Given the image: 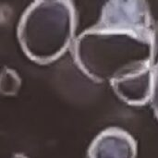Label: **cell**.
Here are the masks:
<instances>
[{
	"label": "cell",
	"instance_id": "1",
	"mask_svg": "<svg viewBox=\"0 0 158 158\" xmlns=\"http://www.w3.org/2000/svg\"><path fill=\"white\" fill-rule=\"evenodd\" d=\"M155 26L145 1H109L99 21L75 41L73 55L91 79L110 84L153 72Z\"/></svg>",
	"mask_w": 158,
	"mask_h": 158
},
{
	"label": "cell",
	"instance_id": "2",
	"mask_svg": "<svg viewBox=\"0 0 158 158\" xmlns=\"http://www.w3.org/2000/svg\"><path fill=\"white\" fill-rule=\"evenodd\" d=\"M75 29V11L70 2L39 1L23 14L19 40L29 57L39 63L56 60L69 46Z\"/></svg>",
	"mask_w": 158,
	"mask_h": 158
},
{
	"label": "cell",
	"instance_id": "3",
	"mask_svg": "<svg viewBox=\"0 0 158 158\" xmlns=\"http://www.w3.org/2000/svg\"><path fill=\"white\" fill-rule=\"evenodd\" d=\"M137 143L126 131L112 127L102 131L92 143L89 158H136Z\"/></svg>",
	"mask_w": 158,
	"mask_h": 158
},
{
	"label": "cell",
	"instance_id": "4",
	"mask_svg": "<svg viewBox=\"0 0 158 158\" xmlns=\"http://www.w3.org/2000/svg\"><path fill=\"white\" fill-rule=\"evenodd\" d=\"M151 106L154 109L155 115L158 119V60L153 68L152 78V92L150 97Z\"/></svg>",
	"mask_w": 158,
	"mask_h": 158
},
{
	"label": "cell",
	"instance_id": "5",
	"mask_svg": "<svg viewBox=\"0 0 158 158\" xmlns=\"http://www.w3.org/2000/svg\"><path fill=\"white\" fill-rule=\"evenodd\" d=\"M155 41H156V48L158 44V24L156 27H155Z\"/></svg>",
	"mask_w": 158,
	"mask_h": 158
}]
</instances>
